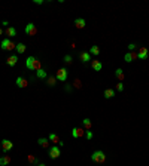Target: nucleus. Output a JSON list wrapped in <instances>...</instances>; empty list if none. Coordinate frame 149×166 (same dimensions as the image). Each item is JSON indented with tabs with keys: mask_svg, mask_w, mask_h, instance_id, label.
<instances>
[{
	"mask_svg": "<svg viewBox=\"0 0 149 166\" xmlns=\"http://www.w3.org/2000/svg\"><path fill=\"white\" fill-rule=\"evenodd\" d=\"M26 67H27L28 70L37 71V70L42 68V64H40V61H39L37 58H34V56H28V58L26 59Z\"/></svg>",
	"mask_w": 149,
	"mask_h": 166,
	"instance_id": "f257e3e1",
	"label": "nucleus"
},
{
	"mask_svg": "<svg viewBox=\"0 0 149 166\" xmlns=\"http://www.w3.org/2000/svg\"><path fill=\"white\" fill-rule=\"evenodd\" d=\"M91 160L94 163H104L106 162V154L101 151V150H97L91 154Z\"/></svg>",
	"mask_w": 149,
	"mask_h": 166,
	"instance_id": "f03ea898",
	"label": "nucleus"
},
{
	"mask_svg": "<svg viewBox=\"0 0 149 166\" xmlns=\"http://www.w3.org/2000/svg\"><path fill=\"white\" fill-rule=\"evenodd\" d=\"M0 46H2L3 50H14V49L17 48V45H15L10 39H3V40H2V45H0Z\"/></svg>",
	"mask_w": 149,
	"mask_h": 166,
	"instance_id": "7ed1b4c3",
	"label": "nucleus"
},
{
	"mask_svg": "<svg viewBox=\"0 0 149 166\" xmlns=\"http://www.w3.org/2000/svg\"><path fill=\"white\" fill-rule=\"evenodd\" d=\"M60 154H61V150H60L58 145H52V147H49V153H48V156H49L51 159H58V157H60Z\"/></svg>",
	"mask_w": 149,
	"mask_h": 166,
	"instance_id": "20e7f679",
	"label": "nucleus"
},
{
	"mask_svg": "<svg viewBox=\"0 0 149 166\" xmlns=\"http://www.w3.org/2000/svg\"><path fill=\"white\" fill-rule=\"evenodd\" d=\"M24 31H26L27 36H36V34H37V27H36L33 22H28L27 27L24 28Z\"/></svg>",
	"mask_w": 149,
	"mask_h": 166,
	"instance_id": "39448f33",
	"label": "nucleus"
},
{
	"mask_svg": "<svg viewBox=\"0 0 149 166\" xmlns=\"http://www.w3.org/2000/svg\"><path fill=\"white\" fill-rule=\"evenodd\" d=\"M55 77H57L58 82H66L67 80V70L66 68H58Z\"/></svg>",
	"mask_w": 149,
	"mask_h": 166,
	"instance_id": "423d86ee",
	"label": "nucleus"
},
{
	"mask_svg": "<svg viewBox=\"0 0 149 166\" xmlns=\"http://www.w3.org/2000/svg\"><path fill=\"white\" fill-rule=\"evenodd\" d=\"M48 139H49V142H52V144H57L58 147H63V145H64V142L60 139V137H58L57 133H49Z\"/></svg>",
	"mask_w": 149,
	"mask_h": 166,
	"instance_id": "0eeeda50",
	"label": "nucleus"
},
{
	"mask_svg": "<svg viewBox=\"0 0 149 166\" xmlns=\"http://www.w3.org/2000/svg\"><path fill=\"white\" fill-rule=\"evenodd\" d=\"M85 135V129L83 128H73L72 129V137L73 138H82Z\"/></svg>",
	"mask_w": 149,
	"mask_h": 166,
	"instance_id": "6e6552de",
	"label": "nucleus"
},
{
	"mask_svg": "<svg viewBox=\"0 0 149 166\" xmlns=\"http://www.w3.org/2000/svg\"><path fill=\"white\" fill-rule=\"evenodd\" d=\"M2 148L3 151H10L14 148V142L10 139H2Z\"/></svg>",
	"mask_w": 149,
	"mask_h": 166,
	"instance_id": "1a4fd4ad",
	"label": "nucleus"
},
{
	"mask_svg": "<svg viewBox=\"0 0 149 166\" xmlns=\"http://www.w3.org/2000/svg\"><path fill=\"white\" fill-rule=\"evenodd\" d=\"M79 59L83 62V64H87V62L91 61V55H90V52H79Z\"/></svg>",
	"mask_w": 149,
	"mask_h": 166,
	"instance_id": "9d476101",
	"label": "nucleus"
},
{
	"mask_svg": "<svg viewBox=\"0 0 149 166\" xmlns=\"http://www.w3.org/2000/svg\"><path fill=\"white\" fill-rule=\"evenodd\" d=\"M15 83H17V86L21 88V89H24V88L28 86V82H27V79H24V77H18V79L15 80Z\"/></svg>",
	"mask_w": 149,
	"mask_h": 166,
	"instance_id": "9b49d317",
	"label": "nucleus"
},
{
	"mask_svg": "<svg viewBox=\"0 0 149 166\" xmlns=\"http://www.w3.org/2000/svg\"><path fill=\"white\" fill-rule=\"evenodd\" d=\"M149 56V52L146 48H139V54H137V59H146Z\"/></svg>",
	"mask_w": 149,
	"mask_h": 166,
	"instance_id": "f8f14e48",
	"label": "nucleus"
},
{
	"mask_svg": "<svg viewBox=\"0 0 149 166\" xmlns=\"http://www.w3.org/2000/svg\"><path fill=\"white\" fill-rule=\"evenodd\" d=\"M91 68H92L94 71H100V70L103 68V64H101L99 59H91Z\"/></svg>",
	"mask_w": 149,
	"mask_h": 166,
	"instance_id": "ddd939ff",
	"label": "nucleus"
},
{
	"mask_svg": "<svg viewBox=\"0 0 149 166\" xmlns=\"http://www.w3.org/2000/svg\"><path fill=\"white\" fill-rule=\"evenodd\" d=\"M74 27L76 28H85L87 27V21H85L83 18H78V19H74Z\"/></svg>",
	"mask_w": 149,
	"mask_h": 166,
	"instance_id": "4468645a",
	"label": "nucleus"
},
{
	"mask_svg": "<svg viewBox=\"0 0 149 166\" xmlns=\"http://www.w3.org/2000/svg\"><path fill=\"white\" fill-rule=\"evenodd\" d=\"M124 59H125V62H133L134 59H137V54L136 52H128V54H125Z\"/></svg>",
	"mask_w": 149,
	"mask_h": 166,
	"instance_id": "2eb2a0df",
	"label": "nucleus"
},
{
	"mask_svg": "<svg viewBox=\"0 0 149 166\" xmlns=\"http://www.w3.org/2000/svg\"><path fill=\"white\" fill-rule=\"evenodd\" d=\"M6 62H8L9 67H15L17 62H18V56H17V55H10V56L6 59Z\"/></svg>",
	"mask_w": 149,
	"mask_h": 166,
	"instance_id": "dca6fc26",
	"label": "nucleus"
},
{
	"mask_svg": "<svg viewBox=\"0 0 149 166\" xmlns=\"http://www.w3.org/2000/svg\"><path fill=\"white\" fill-rule=\"evenodd\" d=\"M37 144L40 145L42 148H49V139H48V138H39V139H37Z\"/></svg>",
	"mask_w": 149,
	"mask_h": 166,
	"instance_id": "f3484780",
	"label": "nucleus"
},
{
	"mask_svg": "<svg viewBox=\"0 0 149 166\" xmlns=\"http://www.w3.org/2000/svg\"><path fill=\"white\" fill-rule=\"evenodd\" d=\"M90 55H94V56H99L100 55V48L97 45H92L90 48Z\"/></svg>",
	"mask_w": 149,
	"mask_h": 166,
	"instance_id": "a211bd4d",
	"label": "nucleus"
},
{
	"mask_svg": "<svg viewBox=\"0 0 149 166\" xmlns=\"http://www.w3.org/2000/svg\"><path fill=\"white\" fill-rule=\"evenodd\" d=\"M10 156H3V157H0V166H8L10 163Z\"/></svg>",
	"mask_w": 149,
	"mask_h": 166,
	"instance_id": "6ab92c4d",
	"label": "nucleus"
},
{
	"mask_svg": "<svg viewBox=\"0 0 149 166\" xmlns=\"http://www.w3.org/2000/svg\"><path fill=\"white\" fill-rule=\"evenodd\" d=\"M82 124H83V129H85V131H91V126H92L91 119H83V120H82Z\"/></svg>",
	"mask_w": 149,
	"mask_h": 166,
	"instance_id": "aec40b11",
	"label": "nucleus"
},
{
	"mask_svg": "<svg viewBox=\"0 0 149 166\" xmlns=\"http://www.w3.org/2000/svg\"><path fill=\"white\" fill-rule=\"evenodd\" d=\"M36 76H37L39 79H48V73H46L43 68H40V70L36 71Z\"/></svg>",
	"mask_w": 149,
	"mask_h": 166,
	"instance_id": "412c9836",
	"label": "nucleus"
},
{
	"mask_svg": "<svg viewBox=\"0 0 149 166\" xmlns=\"http://www.w3.org/2000/svg\"><path fill=\"white\" fill-rule=\"evenodd\" d=\"M115 77L118 79L119 82H122V80H124V77H125V76H124V73H122V70H121V68H116V70H115Z\"/></svg>",
	"mask_w": 149,
	"mask_h": 166,
	"instance_id": "4be33fe9",
	"label": "nucleus"
},
{
	"mask_svg": "<svg viewBox=\"0 0 149 166\" xmlns=\"http://www.w3.org/2000/svg\"><path fill=\"white\" fill-rule=\"evenodd\" d=\"M115 97V90L113 89H106L104 90V98L106 99H110V98H113Z\"/></svg>",
	"mask_w": 149,
	"mask_h": 166,
	"instance_id": "5701e85b",
	"label": "nucleus"
},
{
	"mask_svg": "<svg viewBox=\"0 0 149 166\" xmlns=\"http://www.w3.org/2000/svg\"><path fill=\"white\" fill-rule=\"evenodd\" d=\"M46 85H48V86H55V85H57V77H54V76L48 77V79H46Z\"/></svg>",
	"mask_w": 149,
	"mask_h": 166,
	"instance_id": "b1692460",
	"label": "nucleus"
},
{
	"mask_svg": "<svg viewBox=\"0 0 149 166\" xmlns=\"http://www.w3.org/2000/svg\"><path fill=\"white\" fill-rule=\"evenodd\" d=\"M15 50L18 52V54H24V52H26V45L24 43H17Z\"/></svg>",
	"mask_w": 149,
	"mask_h": 166,
	"instance_id": "393cba45",
	"label": "nucleus"
},
{
	"mask_svg": "<svg viewBox=\"0 0 149 166\" xmlns=\"http://www.w3.org/2000/svg\"><path fill=\"white\" fill-rule=\"evenodd\" d=\"M6 36H9V37L17 36V30H15L14 27H8V30H6Z\"/></svg>",
	"mask_w": 149,
	"mask_h": 166,
	"instance_id": "a878e982",
	"label": "nucleus"
},
{
	"mask_svg": "<svg viewBox=\"0 0 149 166\" xmlns=\"http://www.w3.org/2000/svg\"><path fill=\"white\" fill-rule=\"evenodd\" d=\"M27 160H28V163H30V165H37V163H39V160L34 157L33 154H28V156H27Z\"/></svg>",
	"mask_w": 149,
	"mask_h": 166,
	"instance_id": "bb28decb",
	"label": "nucleus"
},
{
	"mask_svg": "<svg viewBox=\"0 0 149 166\" xmlns=\"http://www.w3.org/2000/svg\"><path fill=\"white\" fill-rule=\"evenodd\" d=\"M66 62V64H72V61H73V58H72V55H66L64 56V59H63Z\"/></svg>",
	"mask_w": 149,
	"mask_h": 166,
	"instance_id": "cd10ccee",
	"label": "nucleus"
},
{
	"mask_svg": "<svg viewBox=\"0 0 149 166\" xmlns=\"http://www.w3.org/2000/svg\"><path fill=\"white\" fill-rule=\"evenodd\" d=\"M116 90H118V92H122V90H124V85H122V82H121V83H116Z\"/></svg>",
	"mask_w": 149,
	"mask_h": 166,
	"instance_id": "c85d7f7f",
	"label": "nucleus"
},
{
	"mask_svg": "<svg viewBox=\"0 0 149 166\" xmlns=\"http://www.w3.org/2000/svg\"><path fill=\"white\" fill-rule=\"evenodd\" d=\"M73 86H76V88L79 89V88H81V80H79V79H74V80H73Z\"/></svg>",
	"mask_w": 149,
	"mask_h": 166,
	"instance_id": "c756f323",
	"label": "nucleus"
},
{
	"mask_svg": "<svg viewBox=\"0 0 149 166\" xmlns=\"http://www.w3.org/2000/svg\"><path fill=\"white\" fill-rule=\"evenodd\" d=\"M85 135H87V139H92V137H94L91 131H85Z\"/></svg>",
	"mask_w": 149,
	"mask_h": 166,
	"instance_id": "7c9ffc66",
	"label": "nucleus"
},
{
	"mask_svg": "<svg viewBox=\"0 0 149 166\" xmlns=\"http://www.w3.org/2000/svg\"><path fill=\"white\" fill-rule=\"evenodd\" d=\"M136 48H137V45H136V43H130V45H128V50H130V52H134V49H136Z\"/></svg>",
	"mask_w": 149,
	"mask_h": 166,
	"instance_id": "2f4dec72",
	"label": "nucleus"
},
{
	"mask_svg": "<svg viewBox=\"0 0 149 166\" xmlns=\"http://www.w3.org/2000/svg\"><path fill=\"white\" fill-rule=\"evenodd\" d=\"M34 3L36 5H42V3H43V0H34Z\"/></svg>",
	"mask_w": 149,
	"mask_h": 166,
	"instance_id": "473e14b6",
	"label": "nucleus"
},
{
	"mask_svg": "<svg viewBox=\"0 0 149 166\" xmlns=\"http://www.w3.org/2000/svg\"><path fill=\"white\" fill-rule=\"evenodd\" d=\"M2 24H3V27H8V25H9V22H8V21H3Z\"/></svg>",
	"mask_w": 149,
	"mask_h": 166,
	"instance_id": "72a5a7b5",
	"label": "nucleus"
},
{
	"mask_svg": "<svg viewBox=\"0 0 149 166\" xmlns=\"http://www.w3.org/2000/svg\"><path fill=\"white\" fill-rule=\"evenodd\" d=\"M36 166H46V165H45V163H37Z\"/></svg>",
	"mask_w": 149,
	"mask_h": 166,
	"instance_id": "f704fd0d",
	"label": "nucleus"
},
{
	"mask_svg": "<svg viewBox=\"0 0 149 166\" xmlns=\"http://www.w3.org/2000/svg\"><path fill=\"white\" fill-rule=\"evenodd\" d=\"M3 34V28H0V36H2Z\"/></svg>",
	"mask_w": 149,
	"mask_h": 166,
	"instance_id": "c9c22d12",
	"label": "nucleus"
}]
</instances>
